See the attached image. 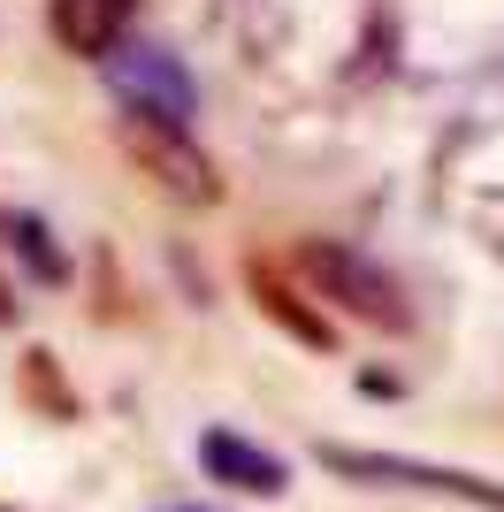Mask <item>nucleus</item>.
I'll return each mask as SVG.
<instances>
[{
    "mask_svg": "<svg viewBox=\"0 0 504 512\" xmlns=\"http://www.w3.org/2000/svg\"><path fill=\"white\" fill-rule=\"evenodd\" d=\"M298 276L306 283H321L344 314H359L367 329H382V337H398L405 321H413V306H405V291H398V276H382L367 253H344V245H298Z\"/></svg>",
    "mask_w": 504,
    "mask_h": 512,
    "instance_id": "nucleus-2",
    "label": "nucleus"
},
{
    "mask_svg": "<svg viewBox=\"0 0 504 512\" xmlns=\"http://www.w3.org/2000/svg\"><path fill=\"white\" fill-rule=\"evenodd\" d=\"M100 77L107 92L123 100V115H146V123H191V107H199V85H191V69L168 54L161 39H123L115 54H100Z\"/></svg>",
    "mask_w": 504,
    "mask_h": 512,
    "instance_id": "nucleus-1",
    "label": "nucleus"
},
{
    "mask_svg": "<svg viewBox=\"0 0 504 512\" xmlns=\"http://www.w3.org/2000/svg\"><path fill=\"white\" fill-rule=\"evenodd\" d=\"M168 512H207V505H168Z\"/></svg>",
    "mask_w": 504,
    "mask_h": 512,
    "instance_id": "nucleus-9",
    "label": "nucleus"
},
{
    "mask_svg": "<svg viewBox=\"0 0 504 512\" xmlns=\"http://www.w3.org/2000/svg\"><path fill=\"white\" fill-rule=\"evenodd\" d=\"M199 467H207L214 482L245 490V497H275V490H291V467H283L275 451L245 444L237 428H207V436H199Z\"/></svg>",
    "mask_w": 504,
    "mask_h": 512,
    "instance_id": "nucleus-5",
    "label": "nucleus"
},
{
    "mask_svg": "<svg viewBox=\"0 0 504 512\" xmlns=\"http://www.w3.org/2000/svg\"><path fill=\"white\" fill-rule=\"evenodd\" d=\"M0 230H8V245H16V253L31 260L46 283H62V276H69V260L46 245V222H31V214H0Z\"/></svg>",
    "mask_w": 504,
    "mask_h": 512,
    "instance_id": "nucleus-8",
    "label": "nucleus"
},
{
    "mask_svg": "<svg viewBox=\"0 0 504 512\" xmlns=\"http://www.w3.org/2000/svg\"><path fill=\"white\" fill-rule=\"evenodd\" d=\"M245 276H252V299H260V314H268V321H283V329H291L298 344H314V352H329V344H336V337H329V321H321V314H306V299H298L291 283L275 276V260H252Z\"/></svg>",
    "mask_w": 504,
    "mask_h": 512,
    "instance_id": "nucleus-7",
    "label": "nucleus"
},
{
    "mask_svg": "<svg viewBox=\"0 0 504 512\" xmlns=\"http://www.w3.org/2000/svg\"><path fill=\"white\" fill-rule=\"evenodd\" d=\"M123 153L138 161V169L161 184L168 199H184V207H214L222 199V176H214V161L199 146H191V130H176V123H146V115H123Z\"/></svg>",
    "mask_w": 504,
    "mask_h": 512,
    "instance_id": "nucleus-3",
    "label": "nucleus"
},
{
    "mask_svg": "<svg viewBox=\"0 0 504 512\" xmlns=\"http://www.w3.org/2000/svg\"><path fill=\"white\" fill-rule=\"evenodd\" d=\"M0 321H8V299H0Z\"/></svg>",
    "mask_w": 504,
    "mask_h": 512,
    "instance_id": "nucleus-10",
    "label": "nucleus"
},
{
    "mask_svg": "<svg viewBox=\"0 0 504 512\" xmlns=\"http://www.w3.org/2000/svg\"><path fill=\"white\" fill-rule=\"evenodd\" d=\"M321 467L352 474V482H390V490H436V497H466V505L504 512V490L482 482V474L459 467H420V459H390V451H359V444H321Z\"/></svg>",
    "mask_w": 504,
    "mask_h": 512,
    "instance_id": "nucleus-4",
    "label": "nucleus"
},
{
    "mask_svg": "<svg viewBox=\"0 0 504 512\" xmlns=\"http://www.w3.org/2000/svg\"><path fill=\"white\" fill-rule=\"evenodd\" d=\"M46 23H54V39L69 46V54H115L130 31V0H54L46 8Z\"/></svg>",
    "mask_w": 504,
    "mask_h": 512,
    "instance_id": "nucleus-6",
    "label": "nucleus"
}]
</instances>
